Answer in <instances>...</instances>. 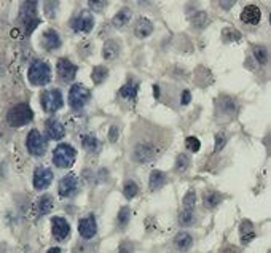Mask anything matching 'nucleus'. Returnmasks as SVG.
Segmentation results:
<instances>
[{
    "label": "nucleus",
    "instance_id": "f257e3e1",
    "mask_svg": "<svg viewBox=\"0 0 271 253\" xmlns=\"http://www.w3.org/2000/svg\"><path fill=\"white\" fill-rule=\"evenodd\" d=\"M32 118H34V112L27 104L14 105L13 109L8 112V115H6V121H8V125L13 127L26 126L27 123L32 121Z\"/></svg>",
    "mask_w": 271,
    "mask_h": 253
},
{
    "label": "nucleus",
    "instance_id": "f03ea898",
    "mask_svg": "<svg viewBox=\"0 0 271 253\" xmlns=\"http://www.w3.org/2000/svg\"><path fill=\"white\" fill-rule=\"evenodd\" d=\"M51 80V68L43 61H35L29 68V81L35 86H45Z\"/></svg>",
    "mask_w": 271,
    "mask_h": 253
},
{
    "label": "nucleus",
    "instance_id": "7ed1b4c3",
    "mask_svg": "<svg viewBox=\"0 0 271 253\" xmlns=\"http://www.w3.org/2000/svg\"><path fill=\"white\" fill-rule=\"evenodd\" d=\"M75 156H77V153L70 145L63 143L56 147L55 153H53V163L59 169H67L75 163Z\"/></svg>",
    "mask_w": 271,
    "mask_h": 253
},
{
    "label": "nucleus",
    "instance_id": "20e7f679",
    "mask_svg": "<svg viewBox=\"0 0 271 253\" xmlns=\"http://www.w3.org/2000/svg\"><path fill=\"white\" fill-rule=\"evenodd\" d=\"M21 21L24 22L26 32L31 34L32 30L40 24V19L37 16V2L35 0H27L21 8Z\"/></svg>",
    "mask_w": 271,
    "mask_h": 253
},
{
    "label": "nucleus",
    "instance_id": "39448f33",
    "mask_svg": "<svg viewBox=\"0 0 271 253\" xmlns=\"http://www.w3.org/2000/svg\"><path fill=\"white\" fill-rule=\"evenodd\" d=\"M91 99V93L89 89L85 88L83 84H73L70 88V93H69V105L72 107L73 110H80L89 102Z\"/></svg>",
    "mask_w": 271,
    "mask_h": 253
},
{
    "label": "nucleus",
    "instance_id": "423d86ee",
    "mask_svg": "<svg viewBox=\"0 0 271 253\" xmlns=\"http://www.w3.org/2000/svg\"><path fill=\"white\" fill-rule=\"evenodd\" d=\"M26 145H27V150L31 155L34 156H43L45 151H47V139L39 132V131H31L27 135V140H26Z\"/></svg>",
    "mask_w": 271,
    "mask_h": 253
},
{
    "label": "nucleus",
    "instance_id": "0eeeda50",
    "mask_svg": "<svg viewBox=\"0 0 271 253\" xmlns=\"http://www.w3.org/2000/svg\"><path fill=\"white\" fill-rule=\"evenodd\" d=\"M63 104H64L63 94H61V91H58V89H50L47 93H43V96H42V107H43V110L48 113L58 112L63 107Z\"/></svg>",
    "mask_w": 271,
    "mask_h": 253
},
{
    "label": "nucleus",
    "instance_id": "6e6552de",
    "mask_svg": "<svg viewBox=\"0 0 271 253\" xmlns=\"http://www.w3.org/2000/svg\"><path fill=\"white\" fill-rule=\"evenodd\" d=\"M195 201H197L195 193H193V191H188L185 199H184V209H182V212H180V215H179V223L182 225V226H190L193 223Z\"/></svg>",
    "mask_w": 271,
    "mask_h": 253
},
{
    "label": "nucleus",
    "instance_id": "1a4fd4ad",
    "mask_svg": "<svg viewBox=\"0 0 271 253\" xmlns=\"http://www.w3.org/2000/svg\"><path fill=\"white\" fill-rule=\"evenodd\" d=\"M94 27V18L89 11H81L72 19V29L75 32H89Z\"/></svg>",
    "mask_w": 271,
    "mask_h": 253
},
{
    "label": "nucleus",
    "instance_id": "9d476101",
    "mask_svg": "<svg viewBox=\"0 0 271 253\" xmlns=\"http://www.w3.org/2000/svg\"><path fill=\"white\" fill-rule=\"evenodd\" d=\"M51 231L56 241H66L70 234V225L63 217H55L51 220Z\"/></svg>",
    "mask_w": 271,
    "mask_h": 253
},
{
    "label": "nucleus",
    "instance_id": "9b49d317",
    "mask_svg": "<svg viewBox=\"0 0 271 253\" xmlns=\"http://www.w3.org/2000/svg\"><path fill=\"white\" fill-rule=\"evenodd\" d=\"M53 182V172L47 167H37L34 174L35 190H47Z\"/></svg>",
    "mask_w": 271,
    "mask_h": 253
},
{
    "label": "nucleus",
    "instance_id": "f8f14e48",
    "mask_svg": "<svg viewBox=\"0 0 271 253\" xmlns=\"http://www.w3.org/2000/svg\"><path fill=\"white\" fill-rule=\"evenodd\" d=\"M77 190H78V182H77V179H75V175H66V177H63L61 182H59L58 191L63 197L73 196L75 193H77Z\"/></svg>",
    "mask_w": 271,
    "mask_h": 253
},
{
    "label": "nucleus",
    "instance_id": "ddd939ff",
    "mask_svg": "<svg viewBox=\"0 0 271 253\" xmlns=\"http://www.w3.org/2000/svg\"><path fill=\"white\" fill-rule=\"evenodd\" d=\"M77 65L72 64L69 59H59L58 63V75L63 81H72L77 75Z\"/></svg>",
    "mask_w": 271,
    "mask_h": 253
},
{
    "label": "nucleus",
    "instance_id": "4468645a",
    "mask_svg": "<svg viewBox=\"0 0 271 253\" xmlns=\"http://www.w3.org/2000/svg\"><path fill=\"white\" fill-rule=\"evenodd\" d=\"M78 233L83 239H93L97 233V225H96V220L93 215H88L85 218L80 220L78 223Z\"/></svg>",
    "mask_w": 271,
    "mask_h": 253
},
{
    "label": "nucleus",
    "instance_id": "2eb2a0df",
    "mask_svg": "<svg viewBox=\"0 0 271 253\" xmlns=\"http://www.w3.org/2000/svg\"><path fill=\"white\" fill-rule=\"evenodd\" d=\"M262 18V11L259 6L255 5H247L246 8L241 13V19H243L246 24H251V26H257L260 22Z\"/></svg>",
    "mask_w": 271,
    "mask_h": 253
},
{
    "label": "nucleus",
    "instance_id": "dca6fc26",
    "mask_svg": "<svg viewBox=\"0 0 271 253\" xmlns=\"http://www.w3.org/2000/svg\"><path fill=\"white\" fill-rule=\"evenodd\" d=\"M45 131H47L48 137H50V139H53V140L63 139L64 134H66L63 123L59 121V120H48L47 126H45Z\"/></svg>",
    "mask_w": 271,
    "mask_h": 253
},
{
    "label": "nucleus",
    "instance_id": "f3484780",
    "mask_svg": "<svg viewBox=\"0 0 271 253\" xmlns=\"http://www.w3.org/2000/svg\"><path fill=\"white\" fill-rule=\"evenodd\" d=\"M42 43H43L45 50H48V51L58 50L59 47H61V37H59V34L56 32V30L48 29L47 32L43 34Z\"/></svg>",
    "mask_w": 271,
    "mask_h": 253
},
{
    "label": "nucleus",
    "instance_id": "a211bd4d",
    "mask_svg": "<svg viewBox=\"0 0 271 253\" xmlns=\"http://www.w3.org/2000/svg\"><path fill=\"white\" fill-rule=\"evenodd\" d=\"M155 155H156V150L152 145H139L134 151V158L136 161H139V163H148V161L153 159Z\"/></svg>",
    "mask_w": 271,
    "mask_h": 253
},
{
    "label": "nucleus",
    "instance_id": "6ab92c4d",
    "mask_svg": "<svg viewBox=\"0 0 271 253\" xmlns=\"http://www.w3.org/2000/svg\"><path fill=\"white\" fill-rule=\"evenodd\" d=\"M152 32H153V24H152V21L147 19V18H140L137 21V24H136V27H134V34L137 35L139 38H145Z\"/></svg>",
    "mask_w": 271,
    "mask_h": 253
},
{
    "label": "nucleus",
    "instance_id": "aec40b11",
    "mask_svg": "<svg viewBox=\"0 0 271 253\" xmlns=\"http://www.w3.org/2000/svg\"><path fill=\"white\" fill-rule=\"evenodd\" d=\"M166 174L161 172V171H153L152 175H150V190L152 191H156L160 190L163 185H166Z\"/></svg>",
    "mask_w": 271,
    "mask_h": 253
},
{
    "label": "nucleus",
    "instance_id": "412c9836",
    "mask_svg": "<svg viewBox=\"0 0 271 253\" xmlns=\"http://www.w3.org/2000/svg\"><path fill=\"white\" fill-rule=\"evenodd\" d=\"M241 242L243 244H249L251 241H254V237H255V229L252 226L251 221H243L241 223Z\"/></svg>",
    "mask_w": 271,
    "mask_h": 253
},
{
    "label": "nucleus",
    "instance_id": "4be33fe9",
    "mask_svg": "<svg viewBox=\"0 0 271 253\" xmlns=\"http://www.w3.org/2000/svg\"><path fill=\"white\" fill-rule=\"evenodd\" d=\"M53 205H55L53 197L50 194H45L39 199V202H37V212H39V215H47V213L53 210Z\"/></svg>",
    "mask_w": 271,
    "mask_h": 253
},
{
    "label": "nucleus",
    "instance_id": "5701e85b",
    "mask_svg": "<svg viewBox=\"0 0 271 253\" xmlns=\"http://www.w3.org/2000/svg\"><path fill=\"white\" fill-rule=\"evenodd\" d=\"M118 55H120V47H118L117 42L109 40L107 43L104 45V48H102V56H104V59L112 61V59H115Z\"/></svg>",
    "mask_w": 271,
    "mask_h": 253
},
{
    "label": "nucleus",
    "instance_id": "b1692460",
    "mask_svg": "<svg viewBox=\"0 0 271 253\" xmlns=\"http://www.w3.org/2000/svg\"><path fill=\"white\" fill-rule=\"evenodd\" d=\"M176 247L180 250V252H187L188 249L192 247V244H193V237L188 234V233H179L176 236Z\"/></svg>",
    "mask_w": 271,
    "mask_h": 253
},
{
    "label": "nucleus",
    "instance_id": "393cba45",
    "mask_svg": "<svg viewBox=\"0 0 271 253\" xmlns=\"http://www.w3.org/2000/svg\"><path fill=\"white\" fill-rule=\"evenodd\" d=\"M131 16H133L131 10H128V8L120 10V11L115 14V18H114V26H115V27H123V26H126L128 22H130Z\"/></svg>",
    "mask_w": 271,
    "mask_h": 253
},
{
    "label": "nucleus",
    "instance_id": "a878e982",
    "mask_svg": "<svg viewBox=\"0 0 271 253\" xmlns=\"http://www.w3.org/2000/svg\"><path fill=\"white\" fill-rule=\"evenodd\" d=\"M137 83L134 81H128L125 86L120 89V94H122V97L125 99H130V101H133V99H136V96H137Z\"/></svg>",
    "mask_w": 271,
    "mask_h": 253
},
{
    "label": "nucleus",
    "instance_id": "bb28decb",
    "mask_svg": "<svg viewBox=\"0 0 271 253\" xmlns=\"http://www.w3.org/2000/svg\"><path fill=\"white\" fill-rule=\"evenodd\" d=\"M222 201V196L215 191H207L204 193V197H203V202H204V207L207 209H214V207L219 205V202Z\"/></svg>",
    "mask_w": 271,
    "mask_h": 253
},
{
    "label": "nucleus",
    "instance_id": "cd10ccee",
    "mask_svg": "<svg viewBox=\"0 0 271 253\" xmlns=\"http://www.w3.org/2000/svg\"><path fill=\"white\" fill-rule=\"evenodd\" d=\"M83 147L86 151H91V153H96V151H99V142H97V139L94 135H86L85 139H83Z\"/></svg>",
    "mask_w": 271,
    "mask_h": 253
},
{
    "label": "nucleus",
    "instance_id": "c85d7f7f",
    "mask_svg": "<svg viewBox=\"0 0 271 253\" xmlns=\"http://www.w3.org/2000/svg\"><path fill=\"white\" fill-rule=\"evenodd\" d=\"M123 193H125V196H126L128 199H133V197L137 196V193H139V187L136 185V182L130 180V182H126V183H125Z\"/></svg>",
    "mask_w": 271,
    "mask_h": 253
},
{
    "label": "nucleus",
    "instance_id": "c756f323",
    "mask_svg": "<svg viewBox=\"0 0 271 253\" xmlns=\"http://www.w3.org/2000/svg\"><path fill=\"white\" fill-rule=\"evenodd\" d=\"M107 73H109V70L105 67H96L94 70H93V73H91V78H93V81L94 83H102L105 78H107Z\"/></svg>",
    "mask_w": 271,
    "mask_h": 253
},
{
    "label": "nucleus",
    "instance_id": "7c9ffc66",
    "mask_svg": "<svg viewBox=\"0 0 271 253\" xmlns=\"http://www.w3.org/2000/svg\"><path fill=\"white\" fill-rule=\"evenodd\" d=\"M254 56L259 61L260 64H267L268 63V50L265 47H255L254 48Z\"/></svg>",
    "mask_w": 271,
    "mask_h": 253
},
{
    "label": "nucleus",
    "instance_id": "2f4dec72",
    "mask_svg": "<svg viewBox=\"0 0 271 253\" xmlns=\"http://www.w3.org/2000/svg\"><path fill=\"white\" fill-rule=\"evenodd\" d=\"M130 217H131L130 209H128V207H123V209L120 210V213H118V225L122 228H125L128 223H130Z\"/></svg>",
    "mask_w": 271,
    "mask_h": 253
},
{
    "label": "nucleus",
    "instance_id": "473e14b6",
    "mask_svg": "<svg viewBox=\"0 0 271 253\" xmlns=\"http://www.w3.org/2000/svg\"><path fill=\"white\" fill-rule=\"evenodd\" d=\"M188 164H190V159H188V156H187V155H180V156L177 158L176 169H177L179 172H185V171H187V167H188Z\"/></svg>",
    "mask_w": 271,
    "mask_h": 253
},
{
    "label": "nucleus",
    "instance_id": "72a5a7b5",
    "mask_svg": "<svg viewBox=\"0 0 271 253\" xmlns=\"http://www.w3.org/2000/svg\"><path fill=\"white\" fill-rule=\"evenodd\" d=\"M88 3L93 11H102L104 6L107 5V0H88Z\"/></svg>",
    "mask_w": 271,
    "mask_h": 253
},
{
    "label": "nucleus",
    "instance_id": "f704fd0d",
    "mask_svg": "<svg viewBox=\"0 0 271 253\" xmlns=\"http://www.w3.org/2000/svg\"><path fill=\"white\" fill-rule=\"evenodd\" d=\"M193 24L197 26V27H204L207 24V14L206 13H198L197 16L193 18Z\"/></svg>",
    "mask_w": 271,
    "mask_h": 253
},
{
    "label": "nucleus",
    "instance_id": "c9c22d12",
    "mask_svg": "<svg viewBox=\"0 0 271 253\" xmlns=\"http://www.w3.org/2000/svg\"><path fill=\"white\" fill-rule=\"evenodd\" d=\"M227 140H228V137H227V134H225V132L217 134V137H215V151H220L225 147Z\"/></svg>",
    "mask_w": 271,
    "mask_h": 253
},
{
    "label": "nucleus",
    "instance_id": "e433bc0d",
    "mask_svg": "<svg viewBox=\"0 0 271 253\" xmlns=\"http://www.w3.org/2000/svg\"><path fill=\"white\" fill-rule=\"evenodd\" d=\"M185 145H187V148L192 150V151H198L200 147H201V143H200V140L197 139V137H188V139L185 140Z\"/></svg>",
    "mask_w": 271,
    "mask_h": 253
},
{
    "label": "nucleus",
    "instance_id": "4c0bfd02",
    "mask_svg": "<svg viewBox=\"0 0 271 253\" xmlns=\"http://www.w3.org/2000/svg\"><path fill=\"white\" fill-rule=\"evenodd\" d=\"M134 252V245L131 242H122V245H120V249H118V253H133Z\"/></svg>",
    "mask_w": 271,
    "mask_h": 253
},
{
    "label": "nucleus",
    "instance_id": "58836bf2",
    "mask_svg": "<svg viewBox=\"0 0 271 253\" xmlns=\"http://www.w3.org/2000/svg\"><path fill=\"white\" fill-rule=\"evenodd\" d=\"M235 3H236V0H220L222 8H225V10H230Z\"/></svg>",
    "mask_w": 271,
    "mask_h": 253
},
{
    "label": "nucleus",
    "instance_id": "ea45409f",
    "mask_svg": "<svg viewBox=\"0 0 271 253\" xmlns=\"http://www.w3.org/2000/svg\"><path fill=\"white\" fill-rule=\"evenodd\" d=\"M118 139V127H112L110 129V142H115Z\"/></svg>",
    "mask_w": 271,
    "mask_h": 253
},
{
    "label": "nucleus",
    "instance_id": "a19ab883",
    "mask_svg": "<svg viewBox=\"0 0 271 253\" xmlns=\"http://www.w3.org/2000/svg\"><path fill=\"white\" fill-rule=\"evenodd\" d=\"M188 102H190V93L188 91H184V97H182V104L187 105Z\"/></svg>",
    "mask_w": 271,
    "mask_h": 253
},
{
    "label": "nucleus",
    "instance_id": "79ce46f5",
    "mask_svg": "<svg viewBox=\"0 0 271 253\" xmlns=\"http://www.w3.org/2000/svg\"><path fill=\"white\" fill-rule=\"evenodd\" d=\"M47 253H63V250H61V249H58V247H53V249H50Z\"/></svg>",
    "mask_w": 271,
    "mask_h": 253
},
{
    "label": "nucleus",
    "instance_id": "37998d69",
    "mask_svg": "<svg viewBox=\"0 0 271 253\" xmlns=\"http://www.w3.org/2000/svg\"><path fill=\"white\" fill-rule=\"evenodd\" d=\"M0 253H5V249L3 247H0Z\"/></svg>",
    "mask_w": 271,
    "mask_h": 253
}]
</instances>
